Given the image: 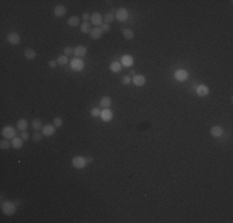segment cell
Returning <instances> with one entry per match:
<instances>
[{
  "label": "cell",
  "instance_id": "6da1fadb",
  "mask_svg": "<svg viewBox=\"0 0 233 223\" xmlns=\"http://www.w3.org/2000/svg\"><path fill=\"white\" fill-rule=\"evenodd\" d=\"M1 211L4 212V215L6 216H11L16 212V206L13 202H4L1 204Z\"/></svg>",
  "mask_w": 233,
  "mask_h": 223
},
{
  "label": "cell",
  "instance_id": "7a4b0ae2",
  "mask_svg": "<svg viewBox=\"0 0 233 223\" xmlns=\"http://www.w3.org/2000/svg\"><path fill=\"white\" fill-rule=\"evenodd\" d=\"M72 165L76 167V169H83L87 165V159L83 156H74L72 159Z\"/></svg>",
  "mask_w": 233,
  "mask_h": 223
},
{
  "label": "cell",
  "instance_id": "3957f363",
  "mask_svg": "<svg viewBox=\"0 0 233 223\" xmlns=\"http://www.w3.org/2000/svg\"><path fill=\"white\" fill-rule=\"evenodd\" d=\"M15 129L10 125H7V126H4L3 130H1V135L5 138V139H14L15 138Z\"/></svg>",
  "mask_w": 233,
  "mask_h": 223
},
{
  "label": "cell",
  "instance_id": "277c9868",
  "mask_svg": "<svg viewBox=\"0 0 233 223\" xmlns=\"http://www.w3.org/2000/svg\"><path fill=\"white\" fill-rule=\"evenodd\" d=\"M6 41L10 45H19V43H20V41H21V39H20V35H19V34L10 32L6 36Z\"/></svg>",
  "mask_w": 233,
  "mask_h": 223
},
{
  "label": "cell",
  "instance_id": "5b68a950",
  "mask_svg": "<svg viewBox=\"0 0 233 223\" xmlns=\"http://www.w3.org/2000/svg\"><path fill=\"white\" fill-rule=\"evenodd\" d=\"M70 63H71V67L74 71H82L83 67H85V62H83L81 58H78V57H74Z\"/></svg>",
  "mask_w": 233,
  "mask_h": 223
},
{
  "label": "cell",
  "instance_id": "8992f818",
  "mask_svg": "<svg viewBox=\"0 0 233 223\" xmlns=\"http://www.w3.org/2000/svg\"><path fill=\"white\" fill-rule=\"evenodd\" d=\"M91 24L96 25V27H100L102 24H103V16H102L99 13H94L91 16Z\"/></svg>",
  "mask_w": 233,
  "mask_h": 223
},
{
  "label": "cell",
  "instance_id": "52a82bcc",
  "mask_svg": "<svg viewBox=\"0 0 233 223\" xmlns=\"http://www.w3.org/2000/svg\"><path fill=\"white\" fill-rule=\"evenodd\" d=\"M115 19H117L118 21H120V22L125 21L127 19H128V10H127V9H124V7L118 9L117 14H115Z\"/></svg>",
  "mask_w": 233,
  "mask_h": 223
},
{
  "label": "cell",
  "instance_id": "ba28073f",
  "mask_svg": "<svg viewBox=\"0 0 233 223\" xmlns=\"http://www.w3.org/2000/svg\"><path fill=\"white\" fill-rule=\"evenodd\" d=\"M175 78H176V81H179V82H184V81H186L189 78V73H187V71H185V70H178L175 72Z\"/></svg>",
  "mask_w": 233,
  "mask_h": 223
},
{
  "label": "cell",
  "instance_id": "9c48e42d",
  "mask_svg": "<svg viewBox=\"0 0 233 223\" xmlns=\"http://www.w3.org/2000/svg\"><path fill=\"white\" fill-rule=\"evenodd\" d=\"M41 130H42V135L43 136H51L56 132V126L51 125V124H47V125H43Z\"/></svg>",
  "mask_w": 233,
  "mask_h": 223
},
{
  "label": "cell",
  "instance_id": "30bf717a",
  "mask_svg": "<svg viewBox=\"0 0 233 223\" xmlns=\"http://www.w3.org/2000/svg\"><path fill=\"white\" fill-rule=\"evenodd\" d=\"M132 82L134 83L136 87H142V86L145 85L146 79H145V77L143 76V74H135V76L133 77V79H132Z\"/></svg>",
  "mask_w": 233,
  "mask_h": 223
},
{
  "label": "cell",
  "instance_id": "8fae6325",
  "mask_svg": "<svg viewBox=\"0 0 233 223\" xmlns=\"http://www.w3.org/2000/svg\"><path fill=\"white\" fill-rule=\"evenodd\" d=\"M53 13H55V16H56V17H62V16L66 15V13H67V7L64 6V5H57V6L55 7Z\"/></svg>",
  "mask_w": 233,
  "mask_h": 223
},
{
  "label": "cell",
  "instance_id": "7c38bea8",
  "mask_svg": "<svg viewBox=\"0 0 233 223\" xmlns=\"http://www.w3.org/2000/svg\"><path fill=\"white\" fill-rule=\"evenodd\" d=\"M100 117L104 122H109V120H112V118H113V112H112L109 108H104L100 112Z\"/></svg>",
  "mask_w": 233,
  "mask_h": 223
},
{
  "label": "cell",
  "instance_id": "4fadbf2b",
  "mask_svg": "<svg viewBox=\"0 0 233 223\" xmlns=\"http://www.w3.org/2000/svg\"><path fill=\"white\" fill-rule=\"evenodd\" d=\"M74 55H76V57L81 58L83 57V56H86L87 53V47L86 46H77V47H74Z\"/></svg>",
  "mask_w": 233,
  "mask_h": 223
},
{
  "label": "cell",
  "instance_id": "5bb4252c",
  "mask_svg": "<svg viewBox=\"0 0 233 223\" xmlns=\"http://www.w3.org/2000/svg\"><path fill=\"white\" fill-rule=\"evenodd\" d=\"M120 63H122V66H124V67H130L134 63V60H133L132 56L124 55L123 57H122V61H120Z\"/></svg>",
  "mask_w": 233,
  "mask_h": 223
},
{
  "label": "cell",
  "instance_id": "9a60e30c",
  "mask_svg": "<svg viewBox=\"0 0 233 223\" xmlns=\"http://www.w3.org/2000/svg\"><path fill=\"white\" fill-rule=\"evenodd\" d=\"M89 35H91V37L93 40H99L102 37V35H103V31H102L100 27H94V29H92Z\"/></svg>",
  "mask_w": 233,
  "mask_h": 223
},
{
  "label": "cell",
  "instance_id": "2e32d148",
  "mask_svg": "<svg viewBox=\"0 0 233 223\" xmlns=\"http://www.w3.org/2000/svg\"><path fill=\"white\" fill-rule=\"evenodd\" d=\"M223 134V129L218 125H215V126H212L211 128V135L212 136H215V138H220L221 135Z\"/></svg>",
  "mask_w": 233,
  "mask_h": 223
},
{
  "label": "cell",
  "instance_id": "e0dca14e",
  "mask_svg": "<svg viewBox=\"0 0 233 223\" xmlns=\"http://www.w3.org/2000/svg\"><path fill=\"white\" fill-rule=\"evenodd\" d=\"M196 93H197V96H200V97H205V96H207V94H208V87H207V86H205V85H201V86H199V87H197Z\"/></svg>",
  "mask_w": 233,
  "mask_h": 223
},
{
  "label": "cell",
  "instance_id": "ac0fdd59",
  "mask_svg": "<svg viewBox=\"0 0 233 223\" xmlns=\"http://www.w3.org/2000/svg\"><path fill=\"white\" fill-rule=\"evenodd\" d=\"M22 143H24V140L21 138H14V139H11V146L14 147V149H21L22 147Z\"/></svg>",
  "mask_w": 233,
  "mask_h": 223
},
{
  "label": "cell",
  "instance_id": "d6986e66",
  "mask_svg": "<svg viewBox=\"0 0 233 223\" xmlns=\"http://www.w3.org/2000/svg\"><path fill=\"white\" fill-rule=\"evenodd\" d=\"M29 126V123H27L26 119H19L17 120V129L20 130V132H25Z\"/></svg>",
  "mask_w": 233,
  "mask_h": 223
},
{
  "label": "cell",
  "instance_id": "ffe728a7",
  "mask_svg": "<svg viewBox=\"0 0 233 223\" xmlns=\"http://www.w3.org/2000/svg\"><path fill=\"white\" fill-rule=\"evenodd\" d=\"M109 68H110V71H112V72L118 73V72H120V70H122V63L114 61V62H112V63H110Z\"/></svg>",
  "mask_w": 233,
  "mask_h": 223
},
{
  "label": "cell",
  "instance_id": "44dd1931",
  "mask_svg": "<svg viewBox=\"0 0 233 223\" xmlns=\"http://www.w3.org/2000/svg\"><path fill=\"white\" fill-rule=\"evenodd\" d=\"M67 24H68V26H72V27L78 26V24H79V17H78L77 15H72V16L68 19Z\"/></svg>",
  "mask_w": 233,
  "mask_h": 223
},
{
  "label": "cell",
  "instance_id": "7402d4cb",
  "mask_svg": "<svg viewBox=\"0 0 233 223\" xmlns=\"http://www.w3.org/2000/svg\"><path fill=\"white\" fill-rule=\"evenodd\" d=\"M99 104H100V107H103V108H109L110 107V104H112V99H110V97H103L100 99V102H99Z\"/></svg>",
  "mask_w": 233,
  "mask_h": 223
},
{
  "label": "cell",
  "instance_id": "603a6c76",
  "mask_svg": "<svg viewBox=\"0 0 233 223\" xmlns=\"http://www.w3.org/2000/svg\"><path fill=\"white\" fill-rule=\"evenodd\" d=\"M36 51L34 50V49H26L25 50V57L27 58V60H34L35 57H36Z\"/></svg>",
  "mask_w": 233,
  "mask_h": 223
},
{
  "label": "cell",
  "instance_id": "cb8c5ba5",
  "mask_svg": "<svg viewBox=\"0 0 233 223\" xmlns=\"http://www.w3.org/2000/svg\"><path fill=\"white\" fill-rule=\"evenodd\" d=\"M81 31L83 34H91L92 29H91V22H83L81 25Z\"/></svg>",
  "mask_w": 233,
  "mask_h": 223
},
{
  "label": "cell",
  "instance_id": "d4e9b609",
  "mask_svg": "<svg viewBox=\"0 0 233 223\" xmlns=\"http://www.w3.org/2000/svg\"><path fill=\"white\" fill-rule=\"evenodd\" d=\"M67 62H70V61H68V56H66V55H61L57 58V63L60 66H64V64H67Z\"/></svg>",
  "mask_w": 233,
  "mask_h": 223
},
{
  "label": "cell",
  "instance_id": "484cf974",
  "mask_svg": "<svg viewBox=\"0 0 233 223\" xmlns=\"http://www.w3.org/2000/svg\"><path fill=\"white\" fill-rule=\"evenodd\" d=\"M42 122L40 119H35V120H32V128L35 129V130H37V132H39L40 129H42Z\"/></svg>",
  "mask_w": 233,
  "mask_h": 223
},
{
  "label": "cell",
  "instance_id": "4316f807",
  "mask_svg": "<svg viewBox=\"0 0 233 223\" xmlns=\"http://www.w3.org/2000/svg\"><path fill=\"white\" fill-rule=\"evenodd\" d=\"M123 36L125 37L127 40H132L133 37H134V32L130 30V29H124L123 30Z\"/></svg>",
  "mask_w": 233,
  "mask_h": 223
},
{
  "label": "cell",
  "instance_id": "83f0119b",
  "mask_svg": "<svg viewBox=\"0 0 233 223\" xmlns=\"http://www.w3.org/2000/svg\"><path fill=\"white\" fill-rule=\"evenodd\" d=\"M114 19H115V15H114L113 13H108V14H106V16H104V21H106V24H109V25H110V22H113Z\"/></svg>",
  "mask_w": 233,
  "mask_h": 223
},
{
  "label": "cell",
  "instance_id": "f1b7e54d",
  "mask_svg": "<svg viewBox=\"0 0 233 223\" xmlns=\"http://www.w3.org/2000/svg\"><path fill=\"white\" fill-rule=\"evenodd\" d=\"M10 145L11 144L7 141V139H6V140H1V141H0V149H1V150H7V149L10 147Z\"/></svg>",
  "mask_w": 233,
  "mask_h": 223
},
{
  "label": "cell",
  "instance_id": "f546056e",
  "mask_svg": "<svg viewBox=\"0 0 233 223\" xmlns=\"http://www.w3.org/2000/svg\"><path fill=\"white\" fill-rule=\"evenodd\" d=\"M42 133H39L36 130V132L34 133V135H32V139H34V141H36V143H39V141H41V139H42Z\"/></svg>",
  "mask_w": 233,
  "mask_h": 223
},
{
  "label": "cell",
  "instance_id": "4dcf8cb0",
  "mask_svg": "<svg viewBox=\"0 0 233 223\" xmlns=\"http://www.w3.org/2000/svg\"><path fill=\"white\" fill-rule=\"evenodd\" d=\"M62 124H63V120H62L61 118H55V119H53V125H55V126L60 128V126H62Z\"/></svg>",
  "mask_w": 233,
  "mask_h": 223
},
{
  "label": "cell",
  "instance_id": "1f68e13d",
  "mask_svg": "<svg viewBox=\"0 0 233 223\" xmlns=\"http://www.w3.org/2000/svg\"><path fill=\"white\" fill-rule=\"evenodd\" d=\"M122 83H123L124 86L130 85V83H132V78H130V76H124V77L122 78Z\"/></svg>",
  "mask_w": 233,
  "mask_h": 223
},
{
  "label": "cell",
  "instance_id": "d6a6232c",
  "mask_svg": "<svg viewBox=\"0 0 233 223\" xmlns=\"http://www.w3.org/2000/svg\"><path fill=\"white\" fill-rule=\"evenodd\" d=\"M63 52H64V55H66V56H70L71 53H73V52H74V49H73V47H71V46H67V47H64V49H63Z\"/></svg>",
  "mask_w": 233,
  "mask_h": 223
},
{
  "label": "cell",
  "instance_id": "836d02e7",
  "mask_svg": "<svg viewBox=\"0 0 233 223\" xmlns=\"http://www.w3.org/2000/svg\"><path fill=\"white\" fill-rule=\"evenodd\" d=\"M100 29H102V31H103V32H109L110 31V25L103 22V24H102V26H100Z\"/></svg>",
  "mask_w": 233,
  "mask_h": 223
},
{
  "label": "cell",
  "instance_id": "e575fe53",
  "mask_svg": "<svg viewBox=\"0 0 233 223\" xmlns=\"http://www.w3.org/2000/svg\"><path fill=\"white\" fill-rule=\"evenodd\" d=\"M91 115L92 117H98V115H100V110L98 108H93L91 110Z\"/></svg>",
  "mask_w": 233,
  "mask_h": 223
},
{
  "label": "cell",
  "instance_id": "d590c367",
  "mask_svg": "<svg viewBox=\"0 0 233 223\" xmlns=\"http://www.w3.org/2000/svg\"><path fill=\"white\" fill-rule=\"evenodd\" d=\"M82 19H83V21H85V22H88V20H91V16H89L88 13H83Z\"/></svg>",
  "mask_w": 233,
  "mask_h": 223
},
{
  "label": "cell",
  "instance_id": "8d00e7d4",
  "mask_svg": "<svg viewBox=\"0 0 233 223\" xmlns=\"http://www.w3.org/2000/svg\"><path fill=\"white\" fill-rule=\"evenodd\" d=\"M20 138H21L22 140L25 141V140H27V139H29V134H27L26 132H21V134H20Z\"/></svg>",
  "mask_w": 233,
  "mask_h": 223
},
{
  "label": "cell",
  "instance_id": "74e56055",
  "mask_svg": "<svg viewBox=\"0 0 233 223\" xmlns=\"http://www.w3.org/2000/svg\"><path fill=\"white\" fill-rule=\"evenodd\" d=\"M57 64H58V63H57V61H53V60H51V61L49 62V66H50L51 68H55L56 66H57Z\"/></svg>",
  "mask_w": 233,
  "mask_h": 223
},
{
  "label": "cell",
  "instance_id": "f35d334b",
  "mask_svg": "<svg viewBox=\"0 0 233 223\" xmlns=\"http://www.w3.org/2000/svg\"><path fill=\"white\" fill-rule=\"evenodd\" d=\"M93 161V157H87V164L88 162H92Z\"/></svg>",
  "mask_w": 233,
  "mask_h": 223
},
{
  "label": "cell",
  "instance_id": "ab89813d",
  "mask_svg": "<svg viewBox=\"0 0 233 223\" xmlns=\"http://www.w3.org/2000/svg\"><path fill=\"white\" fill-rule=\"evenodd\" d=\"M130 76L134 77V76H135V71H130Z\"/></svg>",
  "mask_w": 233,
  "mask_h": 223
}]
</instances>
